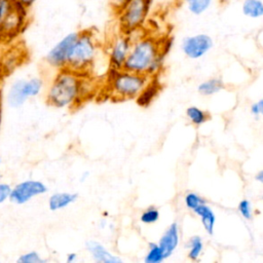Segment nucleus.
<instances>
[{"label": "nucleus", "mask_w": 263, "mask_h": 263, "mask_svg": "<svg viewBox=\"0 0 263 263\" xmlns=\"http://www.w3.org/2000/svg\"><path fill=\"white\" fill-rule=\"evenodd\" d=\"M85 249L93 261L98 263H121L122 260L111 253L102 242L89 239L85 242Z\"/></svg>", "instance_id": "obj_12"}, {"label": "nucleus", "mask_w": 263, "mask_h": 263, "mask_svg": "<svg viewBox=\"0 0 263 263\" xmlns=\"http://www.w3.org/2000/svg\"><path fill=\"white\" fill-rule=\"evenodd\" d=\"M186 116L189 121L195 126H199L210 119V114L196 106L188 107L186 109Z\"/></svg>", "instance_id": "obj_20"}, {"label": "nucleus", "mask_w": 263, "mask_h": 263, "mask_svg": "<svg viewBox=\"0 0 263 263\" xmlns=\"http://www.w3.org/2000/svg\"><path fill=\"white\" fill-rule=\"evenodd\" d=\"M88 176H89V173L88 172H84L83 174H82V176H81V182H83L85 179H87L88 178Z\"/></svg>", "instance_id": "obj_35"}, {"label": "nucleus", "mask_w": 263, "mask_h": 263, "mask_svg": "<svg viewBox=\"0 0 263 263\" xmlns=\"http://www.w3.org/2000/svg\"><path fill=\"white\" fill-rule=\"evenodd\" d=\"M16 4V0H0V22L15 8Z\"/></svg>", "instance_id": "obj_28"}, {"label": "nucleus", "mask_w": 263, "mask_h": 263, "mask_svg": "<svg viewBox=\"0 0 263 263\" xmlns=\"http://www.w3.org/2000/svg\"><path fill=\"white\" fill-rule=\"evenodd\" d=\"M16 261L18 263H45L47 260L44 259L39 252L31 250L21 254Z\"/></svg>", "instance_id": "obj_24"}, {"label": "nucleus", "mask_w": 263, "mask_h": 263, "mask_svg": "<svg viewBox=\"0 0 263 263\" xmlns=\"http://www.w3.org/2000/svg\"><path fill=\"white\" fill-rule=\"evenodd\" d=\"M0 177H1V158H0Z\"/></svg>", "instance_id": "obj_37"}, {"label": "nucleus", "mask_w": 263, "mask_h": 263, "mask_svg": "<svg viewBox=\"0 0 263 263\" xmlns=\"http://www.w3.org/2000/svg\"><path fill=\"white\" fill-rule=\"evenodd\" d=\"M187 9L194 15H200L211 6L212 0H185Z\"/></svg>", "instance_id": "obj_23"}, {"label": "nucleus", "mask_w": 263, "mask_h": 263, "mask_svg": "<svg viewBox=\"0 0 263 263\" xmlns=\"http://www.w3.org/2000/svg\"><path fill=\"white\" fill-rule=\"evenodd\" d=\"M187 249L188 259L191 261H197L203 250V242L201 237L198 235L191 236L187 242Z\"/></svg>", "instance_id": "obj_21"}, {"label": "nucleus", "mask_w": 263, "mask_h": 263, "mask_svg": "<svg viewBox=\"0 0 263 263\" xmlns=\"http://www.w3.org/2000/svg\"><path fill=\"white\" fill-rule=\"evenodd\" d=\"M261 115L263 116V109H262V111H261Z\"/></svg>", "instance_id": "obj_39"}, {"label": "nucleus", "mask_w": 263, "mask_h": 263, "mask_svg": "<svg viewBox=\"0 0 263 263\" xmlns=\"http://www.w3.org/2000/svg\"><path fill=\"white\" fill-rule=\"evenodd\" d=\"M1 120H2V105L0 106V127H1Z\"/></svg>", "instance_id": "obj_36"}, {"label": "nucleus", "mask_w": 263, "mask_h": 263, "mask_svg": "<svg viewBox=\"0 0 263 263\" xmlns=\"http://www.w3.org/2000/svg\"><path fill=\"white\" fill-rule=\"evenodd\" d=\"M23 61V53L18 50H10L7 51L3 57L1 61V72L4 75H9L14 69L18 67V65Z\"/></svg>", "instance_id": "obj_17"}, {"label": "nucleus", "mask_w": 263, "mask_h": 263, "mask_svg": "<svg viewBox=\"0 0 263 263\" xmlns=\"http://www.w3.org/2000/svg\"><path fill=\"white\" fill-rule=\"evenodd\" d=\"M37 0H17V2L21 4V5H23L24 7H26V8H30V7H32L33 6V4L36 2Z\"/></svg>", "instance_id": "obj_33"}, {"label": "nucleus", "mask_w": 263, "mask_h": 263, "mask_svg": "<svg viewBox=\"0 0 263 263\" xmlns=\"http://www.w3.org/2000/svg\"><path fill=\"white\" fill-rule=\"evenodd\" d=\"M11 186L7 183L0 182V204L4 203L6 200L9 199Z\"/></svg>", "instance_id": "obj_29"}, {"label": "nucleus", "mask_w": 263, "mask_h": 263, "mask_svg": "<svg viewBox=\"0 0 263 263\" xmlns=\"http://www.w3.org/2000/svg\"><path fill=\"white\" fill-rule=\"evenodd\" d=\"M151 77L126 70H112L108 75L107 89L116 100L136 99L147 85Z\"/></svg>", "instance_id": "obj_3"}, {"label": "nucleus", "mask_w": 263, "mask_h": 263, "mask_svg": "<svg viewBox=\"0 0 263 263\" xmlns=\"http://www.w3.org/2000/svg\"><path fill=\"white\" fill-rule=\"evenodd\" d=\"M193 212L196 216L200 218L201 224L204 230L206 231V233L212 235L214 233V228L216 224V215L212 210V208L204 202L199 204L197 208H195Z\"/></svg>", "instance_id": "obj_16"}, {"label": "nucleus", "mask_w": 263, "mask_h": 263, "mask_svg": "<svg viewBox=\"0 0 263 263\" xmlns=\"http://www.w3.org/2000/svg\"><path fill=\"white\" fill-rule=\"evenodd\" d=\"M159 211L155 206L151 205L142 212L140 216V221L143 224H154L159 220Z\"/></svg>", "instance_id": "obj_25"}, {"label": "nucleus", "mask_w": 263, "mask_h": 263, "mask_svg": "<svg viewBox=\"0 0 263 263\" xmlns=\"http://www.w3.org/2000/svg\"><path fill=\"white\" fill-rule=\"evenodd\" d=\"M243 15L250 18H259L263 16V1L262 0H243L241 4Z\"/></svg>", "instance_id": "obj_19"}, {"label": "nucleus", "mask_w": 263, "mask_h": 263, "mask_svg": "<svg viewBox=\"0 0 263 263\" xmlns=\"http://www.w3.org/2000/svg\"><path fill=\"white\" fill-rule=\"evenodd\" d=\"M170 50L167 40L161 41L152 35H143L133 40L123 70L149 77L159 75L164 57Z\"/></svg>", "instance_id": "obj_1"}, {"label": "nucleus", "mask_w": 263, "mask_h": 263, "mask_svg": "<svg viewBox=\"0 0 263 263\" xmlns=\"http://www.w3.org/2000/svg\"><path fill=\"white\" fill-rule=\"evenodd\" d=\"M262 109H263V99H260L259 101H257L251 105V113L255 116L261 115Z\"/></svg>", "instance_id": "obj_30"}, {"label": "nucleus", "mask_w": 263, "mask_h": 263, "mask_svg": "<svg viewBox=\"0 0 263 263\" xmlns=\"http://www.w3.org/2000/svg\"><path fill=\"white\" fill-rule=\"evenodd\" d=\"M180 242V231L179 226L176 222L172 223L163 232L158 240V246L161 248L165 259L171 257L176 251Z\"/></svg>", "instance_id": "obj_13"}, {"label": "nucleus", "mask_w": 263, "mask_h": 263, "mask_svg": "<svg viewBox=\"0 0 263 263\" xmlns=\"http://www.w3.org/2000/svg\"><path fill=\"white\" fill-rule=\"evenodd\" d=\"M133 43V39L130 35L121 34L115 36L108 48V57H109V65L112 70H122L124 62L127 58V54L130 50V46Z\"/></svg>", "instance_id": "obj_10"}, {"label": "nucleus", "mask_w": 263, "mask_h": 263, "mask_svg": "<svg viewBox=\"0 0 263 263\" xmlns=\"http://www.w3.org/2000/svg\"><path fill=\"white\" fill-rule=\"evenodd\" d=\"M78 260V255L77 253H74V252H71V253H68L67 256H66V261L68 263H74Z\"/></svg>", "instance_id": "obj_32"}, {"label": "nucleus", "mask_w": 263, "mask_h": 263, "mask_svg": "<svg viewBox=\"0 0 263 263\" xmlns=\"http://www.w3.org/2000/svg\"><path fill=\"white\" fill-rule=\"evenodd\" d=\"M160 89H161V85L158 80V75L151 77L149 82L147 83V85L140 92V95L136 98L137 104L144 108L148 107L153 102V100L157 97Z\"/></svg>", "instance_id": "obj_15"}, {"label": "nucleus", "mask_w": 263, "mask_h": 263, "mask_svg": "<svg viewBox=\"0 0 263 263\" xmlns=\"http://www.w3.org/2000/svg\"><path fill=\"white\" fill-rule=\"evenodd\" d=\"M262 200H263V196H262Z\"/></svg>", "instance_id": "obj_40"}, {"label": "nucleus", "mask_w": 263, "mask_h": 263, "mask_svg": "<svg viewBox=\"0 0 263 263\" xmlns=\"http://www.w3.org/2000/svg\"><path fill=\"white\" fill-rule=\"evenodd\" d=\"M47 191L48 187L43 181L27 179L11 186L9 200L16 205H23L35 197L47 193Z\"/></svg>", "instance_id": "obj_7"}, {"label": "nucleus", "mask_w": 263, "mask_h": 263, "mask_svg": "<svg viewBox=\"0 0 263 263\" xmlns=\"http://www.w3.org/2000/svg\"><path fill=\"white\" fill-rule=\"evenodd\" d=\"M255 180H256V181H258L259 183L263 184V170H261L260 172H258V173L256 174V176H255Z\"/></svg>", "instance_id": "obj_34"}, {"label": "nucleus", "mask_w": 263, "mask_h": 263, "mask_svg": "<svg viewBox=\"0 0 263 263\" xmlns=\"http://www.w3.org/2000/svg\"><path fill=\"white\" fill-rule=\"evenodd\" d=\"M2 105V100H1V96H0V106Z\"/></svg>", "instance_id": "obj_38"}, {"label": "nucleus", "mask_w": 263, "mask_h": 263, "mask_svg": "<svg viewBox=\"0 0 263 263\" xmlns=\"http://www.w3.org/2000/svg\"><path fill=\"white\" fill-rule=\"evenodd\" d=\"M165 259L164 254L158 243L150 242L147 254L144 258L145 263H161Z\"/></svg>", "instance_id": "obj_22"}, {"label": "nucleus", "mask_w": 263, "mask_h": 263, "mask_svg": "<svg viewBox=\"0 0 263 263\" xmlns=\"http://www.w3.org/2000/svg\"><path fill=\"white\" fill-rule=\"evenodd\" d=\"M129 0H110L111 7L117 13Z\"/></svg>", "instance_id": "obj_31"}, {"label": "nucleus", "mask_w": 263, "mask_h": 263, "mask_svg": "<svg viewBox=\"0 0 263 263\" xmlns=\"http://www.w3.org/2000/svg\"><path fill=\"white\" fill-rule=\"evenodd\" d=\"M79 35V31H74L62 37L46 53V64L55 70H62L67 67L68 58L71 48Z\"/></svg>", "instance_id": "obj_8"}, {"label": "nucleus", "mask_w": 263, "mask_h": 263, "mask_svg": "<svg viewBox=\"0 0 263 263\" xmlns=\"http://www.w3.org/2000/svg\"><path fill=\"white\" fill-rule=\"evenodd\" d=\"M77 199L78 194L76 192L57 191L49 195L47 199V205L51 212H57L69 208L71 204L75 203Z\"/></svg>", "instance_id": "obj_14"}, {"label": "nucleus", "mask_w": 263, "mask_h": 263, "mask_svg": "<svg viewBox=\"0 0 263 263\" xmlns=\"http://www.w3.org/2000/svg\"><path fill=\"white\" fill-rule=\"evenodd\" d=\"M214 41L210 35L199 33L185 37L182 40L181 49L187 58L198 60L206 54L212 49Z\"/></svg>", "instance_id": "obj_11"}, {"label": "nucleus", "mask_w": 263, "mask_h": 263, "mask_svg": "<svg viewBox=\"0 0 263 263\" xmlns=\"http://www.w3.org/2000/svg\"><path fill=\"white\" fill-rule=\"evenodd\" d=\"M237 211L240 214V216L246 220H252L253 219V208L252 203L248 199H241L237 204Z\"/></svg>", "instance_id": "obj_27"}, {"label": "nucleus", "mask_w": 263, "mask_h": 263, "mask_svg": "<svg viewBox=\"0 0 263 263\" xmlns=\"http://www.w3.org/2000/svg\"><path fill=\"white\" fill-rule=\"evenodd\" d=\"M184 202H185V205L187 209L193 211L199 204L204 203L205 200L203 197H201L199 194H197L195 192H188L184 197Z\"/></svg>", "instance_id": "obj_26"}, {"label": "nucleus", "mask_w": 263, "mask_h": 263, "mask_svg": "<svg viewBox=\"0 0 263 263\" xmlns=\"http://www.w3.org/2000/svg\"><path fill=\"white\" fill-rule=\"evenodd\" d=\"M27 21L28 8L17 2L15 8L0 22V39L8 41L16 37L25 29Z\"/></svg>", "instance_id": "obj_9"}, {"label": "nucleus", "mask_w": 263, "mask_h": 263, "mask_svg": "<svg viewBox=\"0 0 263 263\" xmlns=\"http://www.w3.org/2000/svg\"><path fill=\"white\" fill-rule=\"evenodd\" d=\"M98 51L99 43L95 33L91 30L79 31L71 48L66 68L79 74L87 73L93 66Z\"/></svg>", "instance_id": "obj_4"}, {"label": "nucleus", "mask_w": 263, "mask_h": 263, "mask_svg": "<svg viewBox=\"0 0 263 263\" xmlns=\"http://www.w3.org/2000/svg\"><path fill=\"white\" fill-rule=\"evenodd\" d=\"M152 0H129L118 12V23L122 33L132 35L145 24L151 9Z\"/></svg>", "instance_id": "obj_5"}, {"label": "nucleus", "mask_w": 263, "mask_h": 263, "mask_svg": "<svg viewBox=\"0 0 263 263\" xmlns=\"http://www.w3.org/2000/svg\"><path fill=\"white\" fill-rule=\"evenodd\" d=\"M43 87L44 80L38 76L15 79L7 88L6 103L11 108H20L30 99L39 96Z\"/></svg>", "instance_id": "obj_6"}, {"label": "nucleus", "mask_w": 263, "mask_h": 263, "mask_svg": "<svg viewBox=\"0 0 263 263\" xmlns=\"http://www.w3.org/2000/svg\"><path fill=\"white\" fill-rule=\"evenodd\" d=\"M84 83L82 74L68 68L58 70L47 87L45 99L48 105L59 108H72L82 100Z\"/></svg>", "instance_id": "obj_2"}, {"label": "nucleus", "mask_w": 263, "mask_h": 263, "mask_svg": "<svg viewBox=\"0 0 263 263\" xmlns=\"http://www.w3.org/2000/svg\"><path fill=\"white\" fill-rule=\"evenodd\" d=\"M224 86V82L221 78L213 77L199 83L197 86V91L202 96H213L222 90Z\"/></svg>", "instance_id": "obj_18"}]
</instances>
